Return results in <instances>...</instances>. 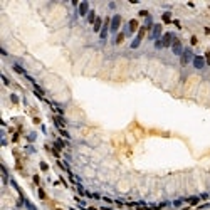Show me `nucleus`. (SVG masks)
<instances>
[{"label":"nucleus","instance_id":"f257e3e1","mask_svg":"<svg viewBox=\"0 0 210 210\" xmlns=\"http://www.w3.org/2000/svg\"><path fill=\"white\" fill-rule=\"evenodd\" d=\"M173 41H175V37H173V34H170V32H166L165 35H161V37L156 41V47L161 49V47H170V45L173 44Z\"/></svg>","mask_w":210,"mask_h":210},{"label":"nucleus","instance_id":"f03ea898","mask_svg":"<svg viewBox=\"0 0 210 210\" xmlns=\"http://www.w3.org/2000/svg\"><path fill=\"white\" fill-rule=\"evenodd\" d=\"M146 29H148V27L145 25V27H141V29L138 30V35L134 37V41L131 42V47H133V49H136L138 45L141 44V41H143V37H145V32H146Z\"/></svg>","mask_w":210,"mask_h":210},{"label":"nucleus","instance_id":"7ed1b4c3","mask_svg":"<svg viewBox=\"0 0 210 210\" xmlns=\"http://www.w3.org/2000/svg\"><path fill=\"white\" fill-rule=\"evenodd\" d=\"M109 29H111V20H109V19H106V20H104V24H103V29H101V32H99V34H101V39H103V41H104V39L108 37V32H109Z\"/></svg>","mask_w":210,"mask_h":210},{"label":"nucleus","instance_id":"20e7f679","mask_svg":"<svg viewBox=\"0 0 210 210\" xmlns=\"http://www.w3.org/2000/svg\"><path fill=\"white\" fill-rule=\"evenodd\" d=\"M172 49H173V54H177V56H181V54H183V47H181V42L177 41V39L173 41Z\"/></svg>","mask_w":210,"mask_h":210},{"label":"nucleus","instance_id":"39448f33","mask_svg":"<svg viewBox=\"0 0 210 210\" xmlns=\"http://www.w3.org/2000/svg\"><path fill=\"white\" fill-rule=\"evenodd\" d=\"M119 24H121V17L119 15H115L111 19V32H118V29H119Z\"/></svg>","mask_w":210,"mask_h":210},{"label":"nucleus","instance_id":"423d86ee","mask_svg":"<svg viewBox=\"0 0 210 210\" xmlns=\"http://www.w3.org/2000/svg\"><path fill=\"white\" fill-rule=\"evenodd\" d=\"M91 10H89V3L88 2H83V3H79V15H88Z\"/></svg>","mask_w":210,"mask_h":210},{"label":"nucleus","instance_id":"0eeeda50","mask_svg":"<svg viewBox=\"0 0 210 210\" xmlns=\"http://www.w3.org/2000/svg\"><path fill=\"white\" fill-rule=\"evenodd\" d=\"M192 62H193V66L197 67V69H202V67L205 66V60L200 57V56H195L193 57V60H192Z\"/></svg>","mask_w":210,"mask_h":210},{"label":"nucleus","instance_id":"6e6552de","mask_svg":"<svg viewBox=\"0 0 210 210\" xmlns=\"http://www.w3.org/2000/svg\"><path fill=\"white\" fill-rule=\"evenodd\" d=\"M181 60H183V64L190 62V60H193V56H192L190 51H183V54H181Z\"/></svg>","mask_w":210,"mask_h":210},{"label":"nucleus","instance_id":"1a4fd4ad","mask_svg":"<svg viewBox=\"0 0 210 210\" xmlns=\"http://www.w3.org/2000/svg\"><path fill=\"white\" fill-rule=\"evenodd\" d=\"M161 35V25H153V32H151V37L153 39H158Z\"/></svg>","mask_w":210,"mask_h":210},{"label":"nucleus","instance_id":"9d476101","mask_svg":"<svg viewBox=\"0 0 210 210\" xmlns=\"http://www.w3.org/2000/svg\"><path fill=\"white\" fill-rule=\"evenodd\" d=\"M136 29H138V22H136V20H131V22L128 24V32L131 34V32H134Z\"/></svg>","mask_w":210,"mask_h":210},{"label":"nucleus","instance_id":"9b49d317","mask_svg":"<svg viewBox=\"0 0 210 210\" xmlns=\"http://www.w3.org/2000/svg\"><path fill=\"white\" fill-rule=\"evenodd\" d=\"M92 25H94V32H101V19H96V22L92 24Z\"/></svg>","mask_w":210,"mask_h":210},{"label":"nucleus","instance_id":"f8f14e48","mask_svg":"<svg viewBox=\"0 0 210 210\" xmlns=\"http://www.w3.org/2000/svg\"><path fill=\"white\" fill-rule=\"evenodd\" d=\"M96 19H98V17H96V12H92V10H91V12L88 14V20H89L91 24H94V22H96Z\"/></svg>","mask_w":210,"mask_h":210},{"label":"nucleus","instance_id":"ddd939ff","mask_svg":"<svg viewBox=\"0 0 210 210\" xmlns=\"http://www.w3.org/2000/svg\"><path fill=\"white\" fill-rule=\"evenodd\" d=\"M123 37H124V35H123V34H119L118 37H116V44H119V42L123 41Z\"/></svg>","mask_w":210,"mask_h":210}]
</instances>
